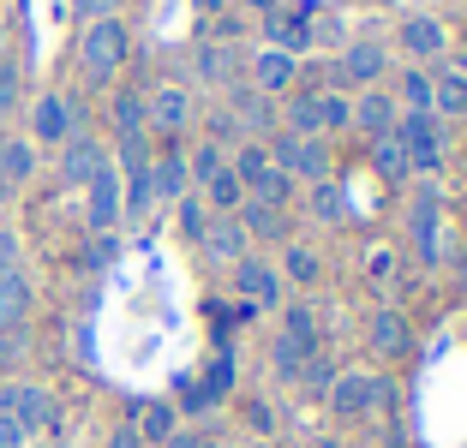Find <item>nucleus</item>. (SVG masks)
I'll return each instance as SVG.
<instances>
[{"mask_svg": "<svg viewBox=\"0 0 467 448\" xmlns=\"http://www.w3.org/2000/svg\"><path fill=\"white\" fill-rule=\"evenodd\" d=\"M109 162V149L97 144V137H84V132H72L67 144H60V174H67V186H90L97 179V168Z\"/></svg>", "mask_w": 467, "mask_h": 448, "instance_id": "obj_8", "label": "nucleus"}, {"mask_svg": "<svg viewBox=\"0 0 467 448\" xmlns=\"http://www.w3.org/2000/svg\"><path fill=\"white\" fill-rule=\"evenodd\" d=\"M150 186H156V198H168V204H180L186 198V186H192V174H186V156H156L150 162Z\"/></svg>", "mask_w": 467, "mask_h": 448, "instance_id": "obj_18", "label": "nucleus"}, {"mask_svg": "<svg viewBox=\"0 0 467 448\" xmlns=\"http://www.w3.org/2000/svg\"><path fill=\"white\" fill-rule=\"evenodd\" d=\"M228 389H234V359L216 353V365H210V377H204V401H222Z\"/></svg>", "mask_w": 467, "mask_h": 448, "instance_id": "obj_35", "label": "nucleus"}, {"mask_svg": "<svg viewBox=\"0 0 467 448\" xmlns=\"http://www.w3.org/2000/svg\"><path fill=\"white\" fill-rule=\"evenodd\" d=\"M401 42H408V55H420V60H431V55H443V25L438 18H408L401 25Z\"/></svg>", "mask_w": 467, "mask_h": 448, "instance_id": "obj_22", "label": "nucleus"}, {"mask_svg": "<svg viewBox=\"0 0 467 448\" xmlns=\"http://www.w3.org/2000/svg\"><path fill=\"white\" fill-rule=\"evenodd\" d=\"M288 132H300V137H324V114H317V96H294V102H288Z\"/></svg>", "mask_w": 467, "mask_h": 448, "instance_id": "obj_27", "label": "nucleus"}, {"mask_svg": "<svg viewBox=\"0 0 467 448\" xmlns=\"http://www.w3.org/2000/svg\"><path fill=\"white\" fill-rule=\"evenodd\" d=\"M109 448H144V436H138V431H132V424H120V431H114V436H109Z\"/></svg>", "mask_w": 467, "mask_h": 448, "instance_id": "obj_45", "label": "nucleus"}, {"mask_svg": "<svg viewBox=\"0 0 467 448\" xmlns=\"http://www.w3.org/2000/svg\"><path fill=\"white\" fill-rule=\"evenodd\" d=\"M180 228L192 233V239L210 228V216H204V198H180Z\"/></svg>", "mask_w": 467, "mask_h": 448, "instance_id": "obj_38", "label": "nucleus"}, {"mask_svg": "<svg viewBox=\"0 0 467 448\" xmlns=\"http://www.w3.org/2000/svg\"><path fill=\"white\" fill-rule=\"evenodd\" d=\"M371 281H389V251H384V245L371 251Z\"/></svg>", "mask_w": 467, "mask_h": 448, "instance_id": "obj_48", "label": "nucleus"}, {"mask_svg": "<svg viewBox=\"0 0 467 448\" xmlns=\"http://www.w3.org/2000/svg\"><path fill=\"white\" fill-rule=\"evenodd\" d=\"M384 66H389V60H384L378 42H348V55H342V78L348 84H366V90H371V84L384 78Z\"/></svg>", "mask_w": 467, "mask_h": 448, "instance_id": "obj_15", "label": "nucleus"}, {"mask_svg": "<svg viewBox=\"0 0 467 448\" xmlns=\"http://www.w3.org/2000/svg\"><path fill=\"white\" fill-rule=\"evenodd\" d=\"M198 239H204V251L216 263H240V258H246V239H252V233L240 228V216H216L204 233H198Z\"/></svg>", "mask_w": 467, "mask_h": 448, "instance_id": "obj_12", "label": "nucleus"}, {"mask_svg": "<svg viewBox=\"0 0 467 448\" xmlns=\"http://www.w3.org/2000/svg\"><path fill=\"white\" fill-rule=\"evenodd\" d=\"M0 448H25V431H18L6 412H0Z\"/></svg>", "mask_w": 467, "mask_h": 448, "instance_id": "obj_44", "label": "nucleus"}, {"mask_svg": "<svg viewBox=\"0 0 467 448\" xmlns=\"http://www.w3.org/2000/svg\"><path fill=\"white\" fill-rule=\"evenodd\" d=\"M396 120H401V114H396V102H389L384 90H359L354 120H348V126H359L366 137H389V132H396Z\"/></svg>", "mask_w": 467, "mask_h": 448, "instance_id": "obj_13", "label": "nucleus"}, {"mask_svg": "<svg viewBox=\"0 0 467 448\" xmlns=\"http://www.w3.org/2000/svg\"><path fill=\"white\" fill-rule=\"evenodd\" d=\"M228 448H270V443H228Z\"/></svg>", "mask_w": 467, "mask_h": 448, "instance_id": "obj_51", "label": "nucleus"}, {"mask_svg": "<svg viewBox=\"0 0 467 448\" xmlns=\"http://www.w3.org/2000/svg\"><path fill=\"white\" fill-rule=\"evenodd\" d=\"M378 174H384V179H401V174H408V156H401L396 132H389V137H378Z\"/></svg>", "mask_w": 467, "mask_h": 448, "instance_id": "obj_34", "label": "nucleus"}, {"mask_svg": "<svg viewBox=\"0 0 467 448\" xmlns=\"http://www.w3.org/2000/svg\"><path fill=\"white\" fill-rule=\"evenodd\" d=\"M204 204L216 209V216H240V204H246V186L234 179V168H222V174L204 179Z\"/></svg>", "mask_w": 467, "mask_h": 448, "instance_id": "obj_21", "label": "nucleus"}, {"mask_svg": "<svg viewBox=\"0 0 467 448\" xmlns=\"http://www.w3.org/2000/svg\"><path fill=\"white\" fill-rule=\"evenodd\" d=\"M36 174V144L30 137H0V186H25Z\"/></svg>", "mask_w": 467, "mask_h": 448, "instance_id": "obj_17", "label": "nucleus"}, {"mask_svg": "<svg viewBox=\"0 0 467 448\" xmlns=\"http://www.w3.org/2000/svg\"><path fill=\"white\" fill-rule=\"evenodd\" d=\"M408 228H413V251L426 263H438L443 258V245H438V228H443V216H438V198H413V209H408Z\"/></svg>", "mask_w": 467, "mask_h": 448, "instance_id": "obj_11", "label": "nucleus"}, {"mask_svg": "<svg viewBox=\"0 0 467 448\" xmlns=\"http://www.w3.org/2000/svg\"><path fill=\"white\" fill-rule=\"evenodd\" d=\"M317 448H342V443H336V436H324V443H317Z\"/></svg>", "mask_w": 467, "mask_h": 448, "instance_id": "obj_52", "label": "nucleus"}, {"mask_svg": "<svg viewBox=\"0 0 467 448\" xmlns=\"http://www.w3.org/2000/svg\"><path fill=\"white\" fill-rule=\"evenodd\" d=\"M144 126H156V132H186V126H192V96L180 90V84L150 90L144 96Z\"/></svg>", "mask_w": 467, "mask_h": 448, "instance_id": "obj_6", "label": "nucleus"}, {"mask_svg": "<svg viewBox=\"0 0 467 448\" xmlns=\"http://www.w3.org/2000/svg\"><path fill=\"white\" fill-rule=\"evenodd\" d=\"M282 317H288V329H282V335H288L300 353H317V317H312V305H288Z\"/></svg>", "mask_w": 467, "mask_h": 448, "instance_id": "obj_26", "label": "nucleus"}, {"mask_svg": "<svg viewBox=\"0 0 467 448\" xmlns=\"http://www.w3.org/2000/svg\"><path fill=\"white\" fill-rule=\"evenodd\" d=\"M25 317H30V281L25 270H13L0 275V329H25Z\"/></svg>", "mask_w": 467, "mask_h": 448, "instance_id": "obj_19", "label": "nucleus"}, {"mask_svg": "<svg viewBox=\"0 0 467 448\" xmlns=\"http://www.w3.org/2000/svg\"><path fill=\"white\" fill-rule=\"evenodd\" d=\"M72 126H78V114H72L67 96H36V108H30V132H36V144H67Z\"/></svg>", "mask_w": 467, "mask_h": 448, "instance_id": "obj_9", "label": "nucleus"}, {"mask_svg": "<svg viewBox=\"0 0 467 448\" xmlns=\"http://www.w3.org/2000/svg\"><path fill=\"white\" fill-rule=\"evenodd\" d=\"M25 353V329H0V365H13Z\"/></svg>", "mask_w": 467, "mask_h": 448, "instance_id": "obj_41", "label": "nucleus"}, {"mask_svg": "<svg viewBox=\"0 0 467 448\" xmlns=\"http://www.w3.org/2000/svg\"><path fill=\"white\" fill-rule=\"evenodd\" d=\"M312 209L324 221H342V191H336L330 179H317V186H312Z\"/></svg>", "mask_w": 467, "mask_h": 448, "instance_id": "obj_36", "label": "nucleus"}, {"mask_svg": "<svg viewBox=\"0 0 467 448\" xmlns=\"http://www.w3.org/2000/svg\"><path fill=\"white\" fill-rule=\"evenodd\" d=\"M84 191H90V209H84V216H90V228L109 233L114 221H120V168L102 162V168H97V179H90Z\"/></svg>", "mask_w": 467, "mask_h": 448, "instance_id": "obj_7", "label": "nucleus"}, {"mask_svg": "<svg viewBox=\"0 0 467 448\" xmlns=\"http://www.w3.org/2000/svg\"><path fill=\"white\" fill-rule=\"evenodd\" d=\"M234 126L270 132V126H275V114H270V96H258V90H240V96H234Z\"/></svg>", "mask_w": 467, "mask_h": 448, "instance_id": "obj_23", "label": "nucleus"}, {"mask_svg": "<svg viewBox=\"0 0 467 448\" xmlns=\"http://www.w3.org/2000/svg\"><path fill=\"white\" fill-rule=\"evenodd\" d=\"M216 6H222V0H198V13H216Z\"/></svg>", "mask_w": 467, "mask_h": 448, "instance_id": "obj_50", "label": "nucleus"}, {"mask_svg": "<svg viewBox=\"0 0 467 448\" xmlns=\"http://www.w3.org/2000/svg\"><path fill=\"white\" fill-rule=\"evenodd\" d=\"M114 132H120V137H144V96H138V90L114 96Z\"/></svg>", "mask_w": 467, "mask_h": 448, "instance_id": "obj_24", "label": "nucleus"}, {"mask_svg": "<svg viewBox=\"0 0 467 448\" xmlns=\"http://www.w3.org/2000/svg\"><path fill=\"white\" fill-rule=\"evenodd\" d=\"M246 6L252 13H275V0H246Z\"/></svg>", "mask_w": 467, "mask_h": 448, "instance_id": "obj_49", "label": "nucleus"}, {"mask_svg": "<svg viewBox=\"0 0 467 448\" xmlns=\"http://www.w3.org/2000/svg\"><path fill=\"white\" fill-rule=\"evenodd\" d=\"M270 162L282 168V174H300V179H330V149H324V137H300V132H282L270 144Z\"/></svg>", "mask_w": 467, "mask_h": 448, "instance_id": "obj_4", "label": "nucleus"}, {"mask_svg": "<svg viewBox=\"0 0 467 448\" xmlns=\"http://www.w3.org/2000/svg\"><path fill=\"white\" fill-rule=\"evenodd\" d=\"M306 359H312V353H300V347H294L288 335H275V371H282V377H300Z\"/></svg>", "mask_w": 467, "mask_h": 448, "instance_id": "obj_37", "label": "nucleus"}, {"mask_svg": "<svg viewBox=\"0 0 467 448\" xmlns=\"http://www.w3.org/2000/svg\"><path fill=\"white\" fill-rule=\"evenodd\" d=\"M0 412H6L25 436L55 424V401H48V389H36V382H6V389H0Z\"/></svg>", "mask_w": 467, "mask_h": 448, "instance_id": "obj_5", "label": "nucleus"}, {"mask_svg": "<svg viewBox=\"0 0 467 448\" xmlns=\"http://www.w3.org/2000/svg\"><path fill=\"white\" fill-rule=\"evenodd\" d=\"M234 287H240V299H252V305H282V275H275L264 258L234 263Z\"/></svg>", "mask_w": 467, "mask_h": 448, "instance_id": "obj_10", "label": "nucleus"}, {"mask_svg": "<svg viewBox=\"0 0 467 448\" xmlns=\"http://www.w3.org/2000/svg\"><path fill=\"white\" fill-rule=\"evenodd\" d=\"M270 36H275V48H282V55H300L306 42H312L300 18H270Z\"/></svg>", "mask_w": 467, "mask_h": 448, "instance_id": "obj_32", "label": "nucleus"}, {"mask_svg": "<svg viewBox=\"0 0 467 448\" xmlns=\"http://www.w3.org/2000/svg\"><path fill=\"white\" fill-rule=\"evenodd\" d=\"M401 102H408V114H431V78H426V72H408Z\"/></svg>", "mask_w": 467, "mask_h": 448, "instance_id": "obj_33", "label": "nucleus"}, {"mask_svg": "<svg viewBox=\"0 0 467 448\" xmlns=\"http://www.w3.org/2000/svg\"><path fill=\"white\" fill-rule=\"evenodd\" d=\"M198 72H204L210 84H228L234 78V55H228V48H216V42H204V48H198Z\"/></svg>", "mask_w": 467, "mask_h": 448, "instance_id": "obj_30", "label": "nucleus"}, {"mask_svg": "<svg viewBox=\"0 0 467 448\" xmlns=\"http://www.w3.org/2000/svg\"><path fill=\"white\" fill-rule=\"evenodd\" d=\"M246 419H252V431H270V424H275L270 401H252V407H246Z\"/></svg>", "mask_w": 467, "mask_h": 448, "instance_id": "obj_43", "label": "nucleus"}, {"mask_svg": "<svg viewBox=\"0 0 467 448\" xmlns=\"http://www.w3.org/2000/svg\"><path fill=\"white\" fill-rule=\"evenodd\" d=\"M114 251H120V245H114V239H109V233H102V239H97V245H90V263H114Z\"/></svg>", "mask_w": 467, "mask_h": 448, "instance_id": "obj_46", "label": "nucleus"}, {"mask_svg": "<svg viewBox=\"0 0 467 448\" xmlns=\"http://www.w3.org/2000/svg\"><path fill=\"white\" fill-rule=\"evenodd\" d=\"M162 448H210V443H204V436H192V431H174Z\"/></svg>", "mask_w": 467, "mask_h": 448, "instance_id": "obj_47", "label": "nucleus"}, {"mask_svg": "<svg viewBox=\"0 0 467 448\" xmlns=\"http://www.w3.org/2000/svg\"><path fill=\"white\" fill-rule=\"evenodd\" d=\"M78 66H84V78H90V84H109L114 72L126 66V25H120V18H97V25H84Z\"/></svg>", "mask_w": 467, "mask_h": 448, "instance_id": "obj_1", "label": "nucleus"}, {"mask_svg": "<svg viewBox=\"0 0 467 448\" xmlns=\"http://www.w3.org/2000/svg\"><path fill=\"white\" fill-rule=\"evenodd\" d=\"M324 401H330L336 419H366V412H378L389 401V382L371 377V371H336V382H330Z\"/></svg>", "mask_w": 467, "mask_h": 448, "instance_id": "obj_3", "label": "nucleus"}, {"mask_svg": "<svg viewBox=\"0 0 467 448\" xmlns=\"http://www.w3.org/2000/svg\"><path fill=\"white\" fill-rule=\"evenodd\" d=\"M13 270H18V233L0 228V275H13Z\"/></svg>", "mask_w": 467, "mask_h": 448, "instance_id": "obj_40", "label": "nucleus"}, {"mask_svg": "<svg viewBox=\"0 0 467 448\" xmlns=\"http://www.w3.org/2000/svg\"><path fill=\"white\" fill-rule=\"evenodd\" d=\"M294 72H300V66H294V55H282V48H264V55L252 60V90H258V96L288 90Z\"/></svg>", "mask_w": 467, "mask_h": 448, "instance_id": "obj_14", "label": "nucleus"}, {"mask_svg": "<svg viewBox=\"0 0 467 448\" xmlns=\"http://www.w3.org/2000/svg\"><path fill=\"white\" fill-rule=\"evenodd\" d=\"M462 287H467V258H462Z\"/></svg>", "mask_w": 467, "mask_h": 448, "instance_id": "obj_53", "label": "nucleus"}, {"mask_svg": "<svg viewBox=\"0 0 467 448\" xmlns=\"http://www.w3.org/2000/svg\"><path fill=\"white\" fill-rule=\"evenodd\" d=\"M132 431L144 436V448H162L168 436L180 431V412L174 407H162V401H150V407H138V419H132Z\"/></svg>", "mask_w": 467, "mask_h": 448, "instance_id": "obj_20", "label": "nucleus"}, {"mask_svg": "<svg viewBox=\"0 0 467 448\" xmlns=\"http://www.w3.org/2000/svg\"><path fill=\"white\" fill-rule=\"evenodd\" d=\"M282 270H288V281L312 287V281H317V270H324V263H317V251H312V245L288 239V251H282Z\"/></svg>", "mask_w": 467, "mask_h": 448, "instance_id": "obj_25", "label": "nucleus"}, {"mask_svg": "<svg viewBox=\"0 0 467 448\" xmlns=\"http://www.w3.org/2000/svg\"><path fill=\"white\" fill-rule=\"evenodd\" d=\"M371 347H378L384 359H401V353L413 347L408 317H401V311H378V317H371Z\"/></svg>", "mask_w": 467, "mask_h": 448, "instance_id": "obj_16", "label": "nucleus"}, {"mask_svg": "<svg viewBox=\"0 0 467 448\" xmlns=\"http://www.w3.org/2000/svg\"><path fill=\"white\" fill-rule=\"evenodd\" d=\"M222 168H228V156H222V144H216V137H210V144H198L192 156H186V174H192L198 186H204L210 174H222Z\"/></svg>", "mask_w": 467, "mask_h": 448, "instance_id": "obj_29", "label": "nucleus"}, {"mask_svg": "<svg viewBox=\"0 0 467 448\" xmlns=\"http://www.w3.org/2000/svg\"><path fill=\"white\" fill-rule=\"evenodd\" d=\"M431 114H467V78H438L431 84Z\"/></svg>", "mask_w": 467, "mask_h": 448, "instance_id": "obj_28", "label": "nucleus"}, {"mask_svg": "<svg viewBox=\"0 0 467 448\" xmlns=\"http://www.w3.org/2000/svg\"><path fill=\"white\" fill-rule=\"evenodd\" d=\"M72 6H78V13L97 25V18H114V6H120V0H72Z\"/></svg>", "mask_w": 467, "mask_h": 448, "instance_id": "obj_42", "label": "nucleus"}, {"mask_svg": "<svg viewBox=\"0 0 467 448\" xmlns=\"http://www.w3.org/2000/svg\"><path fill=\"white\" fill-rule=\"evenodd\" d=\"M396 144L408 156V174H438L443 168V126L438 114H401L396 120Z\"/></svg>", "mask_w": 467, "mask_h": 448, "instance_id": "obj_2", "label": "nucleus"}, {"mask_svg": "<svg viewBox=\"0 0 467 448\" xmlns=\"http://www.w3.org/2000/svg\"><path fill=\"white\" fill-rule=\"evenodd\" d=\"M317 114H324V132H342V126L354 120V102L336 96V90H324V96H317Z\"/></svg>", "mask_w": 467, "mask_h": 448, "instance_id": "obj_31", "label": "nucleus"}, {"mask_svg": "<svg viewBox=\"0 0 467 448\" xmlns=\"http://www.w3.org/2000/svg\"><path fill=\"white\" fill-rule=\"evenodd\" d=\"M300 377H306V389H312V394H330V382H336V371L330 365H324V359H306V371H300Z\"/></svg>", "mask_w": 467, "mask_h": 448, "instance_id": "obj_39", "label": "nucleus"}]
</instances>
